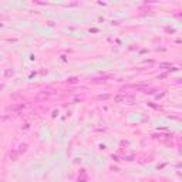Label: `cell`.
<instances>
[{
	"instance_id": "obj_5",
	"label": "cell",
	"mask_w": 182,
	"mask_h": 182,
	"mask_svg": "<svg viewBox=\"0 0 182 182\" xmlns=\"http://www.w3.org/2000/svg\"><path fill=\"white\" fill-rule=\"evenodd\" d=\"M68 81H70V83H76V81H77V78H70Z\"/></svg>"
},
{
	"instance_id": "obj_1",
	"label": "cell",
	"mask_w": 182,
	"mask_h": 182,
	"mask_svg": "<svg viewBox=\"0 0 182 182\" xmlns=\"http://www.w3.org/2000/svg\"><path fill=\"white\" fill-rule=\"evenodd\" d=\"M114 101L115 102H125L127 101V95H124V94H118V95L114 97Z\"/></svg>"
},
{
	"instance_id": "obj_3",
	"label": "cell",
	"mask_w": 182,
	"mask_h": 182,
	"mask_svg": "<svg viewBox=\"0 0 182 182\" xmlns=\"http://www.w3.org/2000/svg\"><path fill=\"white\" fill-rule=\"evenodd\" d=\"M26 149H27V145H26V144H23V145H20V147H19L17 152H19V154H22V152H24Z\"/></svg>"
},
{
	"instance_id": "obj_2",
	"label": "cell",
	"mask_w": 182,
	"mask_h": 182,
	"mask_svg": "<svg viewBox=\"0 0 182 182\" xmlns=\"http://www.w3.org/2000/svg\"><path fill=\"white\" fill-rule=\"evenodd\" d=\"M23 104H19V105H12V107H9L7 108V111H19V110H22L23 108Z\"/></svg>"
},
{
	"instance_id": "obj_4",
	"label": "cell",
	"mask_w": 182,
	"mask_h": 182,
	"mask_svg": "<svg viewBox=\"0 0 182 182\" xmlns=\"http://www.w3.org/2000/svg\"><path fill=\"white\" fill-rule=\"evenodd\" d=\"M110 95L108 94H101V95H98V100H108Z\"/></svg>"
}]
</instances>
